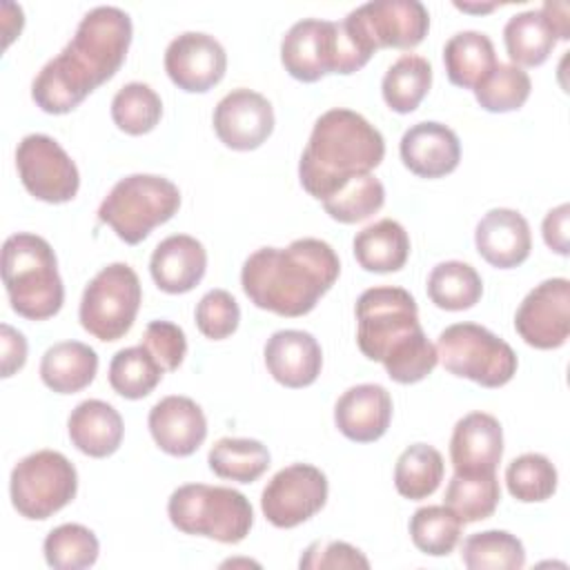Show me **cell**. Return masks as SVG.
Instances as JSON below:
<instances>
[{
	"mask_svg": "<svg viewBox=\"0 0 570 570\" xmlns=\"http://www.w3.org/2000/svg\"><path fill=\"white\" fill-rule=\"evenodd\" d=\"M131 18L118 7H96L82 16L73 38L33 78L31 98L47 114H69L125 62Z\"/></svg>",
	"mask_w": 570,
	"mask_h": 570,
	"instance_id": "cell-1",
	"label": "cell"
},
{
	"mask_svg": "<svg viewBox=\"0 0 570 570\" xmlns=\"http://www.w3.org/2000/svg\"><path fill=\"white\" fill-rule=\"evenodd\" d=\"M341 274V261L321 238H296L287 247H261L240 269L245 296L278 316L309 314Z\"/></svg>",
	"mask_w": 570,
	"mask_h": 570,
	"instance_id": "cell-2",
	"label": "cell"
},
{
	"mask_svg": "<svg viewBox=\"0 0 570 570\" xmlns=\"http://www.w3.org/2000/svg\"><path fill=\"white\" fill-rule=\"evenodd\" d=\"M356 343L363 356L383 363L387 376L401 385L423 381L439 363L428 341L414 296L403 287L365 289L356 301Z\"/></svg>",
	"mask_w": 570,
	"mask_h": 570,
	"instance_id": "cell-3",
	"label": "cell"
},
{
	"mask_svg": "<svg viewBox=\"0 0 570 570\" xmlns=\"http://www.w3.org/2000/svg\"><path fill=\"white\" fill-rule=\"evenodd\" d=\"M383 156L381 131L361 114L336 107L316 118L298 160V178L303 189L323 203L354 176L372 174Z\"/></svg>",
	"mask_w": 570,
	"mask_h": 570,
	"instance_id": "cell-4",
	"label": "cell"
},
{
	"mask_svg": "<svg viewBox=\"0 0 570 570\" xmlns=\"http://www.w3.org/2000/svg\"><path fill=\"white\" fill-rule=\"evenodd\" d=\"M2 283L13 312L29 321L51 318L65 303L56 254L38 234L18 232L4 240Z\"/></svg>",
	"mask_w": 570,
	"mask_h": 570,
	"instance_id": "cell-5",
	"label": "cell"
},
{
	"mask_svg": "<svg viewBox=\"0 0 570 570\" xmlns=\"http://www.w3.org/2000/svg\"><path fill=\"white\" fill-rule=\"evenodd\" d=\"M167 514L180 532L220 543H240L254 523L252 503L243 492L205 483L176 488L167 501Z\"/></svg>",
	"mask_w": 570,
	"mask_h": 570,
	"instance_id": "cell-6",
	"label": "cell"
},
{
	"mask_svg": "<svg viewBox=\"0 0 570 570\" xmlns=\"http://www.w3.org/2000/svg\"><path fill=\"white\" fill-rule=\"evenodd\" d=\"M180 207L178 187L156 174L120 178L98 207V220L109 225L120 240L138 245L156 225L167 223Z\"/></svg>",
	"mask_w": 570,
	"mask_h": 570,
	"instance_id": "cell-7",
	"label": "cell"
},
{
	"mask_svg": "<svg viewBox=\"0 0 570 570\" xmlns=\"http://www.w3.org/2000/svg\"><path fill=\"white\" fill-rule=\"evenodd\" d=\"M281 62L292 78L316 82L327 73H354L367 65V58L356 49L341 22L305 18L283 36Z\"/></svg>",
	"mask_w": 570,
	"mask_h": 570,
	"instance_id": "cell-8",
	"label": "cell"
},
{
	"mask_svg": "<svg viewBox=\"0 0 570 570\" xmlns=\"http://www.w3.org/2000/svg\"><path fill=\"white\" fill-rule=\"evenodd\" d=\"M441 365L454 374L470 379L483 387H501L517 374L514 350L476 323L448 325L436 338Z\"/></svg>",
	"mask_w": 570,
	"mask_h": 570,
	"instance_id": "cell-9",
	"label": "cell"
},
{
	"mask_svg": "<svg viewBox=\"0 0 570 570\" xmlns=\"http://www.w3.org/2000/svg\"><path fill=\"white\" fill-rule=\"evenodd\" d=\"M356 49L372 58L379 49H412L428 36L430 13L419 0H372L341 20Z\"/></svg>",
	"mask_w": 570,
	"mask_h": 570,
	"instance_id": "cell-10",
	"label": "cell"
},
{
	"mask_svg": "<svg viewBox=\"0 0 570 570\" xmlns=\"http://www.w3.org/2000/svg\"><path fill=\"white\" fill-rule=\"evenodd\" d=\"M11 503L20 517L42 521L73 501L78 472L56 450H38L16 463L9 481Z\"/></svg>",
	"mask_w": 570,
	"mask_h": 570,
	"instance_id": "cell-11",
	"label": "cell"
},
{
	"mask_svg": "<svg viewBox=\"0 0 570 570\" xmlns=\"http://www.w3.org/2000/svg\"><path fill=\"white\" fill-rule=\"evenodd\" d=\"M140 301L138 274L127 263H111L85 287L78 309L80 325L98 341H118L131 330Z\"/></svg>",
	"mask_w": 570,
	"mask_h": 570,
	"instance_id": "cell-12",
	"label": "cell"
},
{
	"mask_svg": "<svg viewBox=\"0 0 570 570\" xmlns=\"http://www.w3.org/2000/svg\"><path fill=\"white\" fill-rule=\"evenodd\" d=\"M16 167L24 189L45 203H67L78 194L80 174L69 154L47 134H29L18 142Z\"/></svg>",
	"mask_w": 570,
	"mask_h": 570,
	"instance_id": "cell-13",
	"label": "cell"
},
{
	"mask_svg": "<svg viewBox=\"0 0 570 570\" xmlns=\"http://www.w3.org/2000/svg\"><path fill=\"white\" fill-rule=\"evenodd\" d=\"M327 501V476L309 463L278 470L261 494V510L276 528H296L312 519Z\"/></svg>",
	"mask_w": 570,
	"mask_h": 570,
	"instance_id": "cell-14",
	"label": "cell"
},
{
	"mask_svg": "<svg viewBox=\"0 0 570 570\" xmlns=\"http://www.w3.org/2000/svg\"><path fill=\"white\" fill-rule=\"evenodd\" d=\"M517 334L537 350H557L570 334V281L548 278L534 285L514 314Z\"/></svg>",
	"mask_w": 570,
	"mask_h": 570,
	"instance_id": "cell-15",
	"label": "cell"
},
{
	"mask_svg": "<svg viewBox=\"0 0 570 570\" xmlns=\"http://www.w3.org/2000/svg\"><path fill=\"white\" fill-rule=\"evenodd\" d=\"M227 69L223 45L203 31H185L165 49V71L169 80L189 94L209 91Z\"/></svg>",
	"mask_w": 570,
	"mask_h": 570,
	"instance_id": "cell-16",
	"label": "cell"
},
{
	"mask_svg": "<svg viewBox=\"0 0 570 570\" xmlns=\"http://www.w3.org/2000/svg\"><path fill=\"white\" fill-rule=\"evenodd\" d=\"M218 140L236 151L261 147L274 131L272 102L252 89H232L223 96L212 116Z\"/></svg>",
	"mask_w": 570,
	"mask_h": 570,
	"instance_id": "cell-17",
	"label": "cell"
},
{
	"mask_svg": "<svg viewBox=\"0 0 570 570\" xmlns=\"http://www.w3.org/2000/svg\"><path fill=\"white\" fill-rule=\"evenodd\" d=\"M503 456V428L488 412H470L456 421L450 459L456 474H490Z\"/></svg>",
	"mask_w": 570,
	"mask_h": 570,
	"instance_id": "cell-18",
	"label": "cell"
},
{
	"mask_svg": "<svg viewBox=\"0 0 570 570\" xmlns=\"http://www.w3.org/2000/svg\"><path fill=\"white\" fill-rule=\"evenodd\" d=\"M149 432L156 445L171 456L194 454L207 436V419L189 396H165L149 410Z\"/></svg>",
	"mask_w": 570,
	"mask_h": 570,
	"instance_id": "cell-19",
	"label": "cell"
},
{
	"mask_svg": "<svg viewBox=\"0 0 570 570\" xmlns=\"http://www.w3.org/2000/svg\"><path fill=\"white\" fill-rule=\"evenodd\" d=\"M403 165L421 178H441L452 174L461 160L459 136L443 122L423 120L412 125L401 138Z\"/></svg>",
	"mask_w": 570,
	"mask_h": 570,
	"instance_id": "cell-20",
	"label": "cell"
},
{
	"mask_svg": "<svg viewBox=\"0 0 570 570\" xmlns=\"http://www.w3.org/2000/svg\"><path fill=\"white\" fill-rule=\"evenodd\" d=\"M392 421V396L379 383H361L345 390L334 405V423L343 436L356 443L379 441Z\"/></svg>",
	"mask_w": 570,
	"mask_h": 570,
	"instance_id": "cell-21",
	"label": "cell"
},
{
	"mask_svg": "<svg viewBox=\"0 0 570 570\" xmlns=\"http://www.w3.org/2000/svg\"><path fill=\"white\" fill-rule=\"evenodd\" d=\"M476 252L485 263L499 269L521 265L532 249L530 225L517 209L494 207L479 220L474 229Z\"/></svg>",
	"mask_w": 570,
	"mask_h": 570,
	"instance_id": "cell-22",
	"label": "cell"
},
{
	"mask_svg": "<svg viewBox=\"0 0 570 570\" xmlns=\"http://www.w3.org/2000/svg\"><path fill=\"white\" fill-rule=\"evenodd\" d=\"M263 356L274 381L294 390L312 385L323 367L318 341L303 330L274 332L265 343Z\"/></svg>",
	"mask_w": 570,
	"mask_h": 570,
	"instance_id": "cell-23",
	"label": "cell"
},
{
	"mask_svg": "<svg viewBox=\"0 0 570 570\" xmlns=\"http://www.w3.org/2000/svg\"><path fill=\"white\" fill-rule=\"evenodd\" d=\"M207 269V249L189 234H174L160 240L151 254L149 272L154 283L167 294L194 289Z\"/></svg>",
	"mask_w": 570,
	"mask_h": 570,
	"instance_id": "cell-24",
	"label": "cell"
},
{
	"mask_svg": "<svg viewBox=\"0 0 570 570\" xmlns=\"http://www.w3.org/2000/svg\"><path fill=\"white\" fill-rule=\"evenodd\" d=\"M69 439L87 456L105 459L120 448L125 425L118 410L100 399L78 403L67 421Z\"/></svg>",
	"mask_w": 570,
	"mask_h": 570,
	"instance_id": "cell-25",
	"label": "cell"
},
{
	"mask_svg": "<svg viewBox=\"0 0 570 570\" xmlns=\"http://www.w3.org/2000/svg\"><path fill=\"white\" fill-rule=\"evenodd\" d=\"M98 372V354L80 341H62L51 345L40 361L42 383L58 394L85 390Z\"/></svg>",
	"mask_w": 570,
	"mask_h": 570,
	"instance_id": "cell-26",
	"label": "cell"
},
{
	"mask_svg": "<svg viewBox=\"0 0 570 570\" xmlns=\"http://www.w3.org/2000/svg\"><path fill=\"white\" fill-rule=\"evenodd\" d=\"M356 263L376 274L399 272L410 256V236L401 223L381 218L354 236Z\"/></svg>",
	"mask_w": 570,
	"mask_h": 570,
	"instance_id": "cell-27",
	"label": "cell"
},
{
	"mask_svg": "<svg viewBox=\"0 0 570 570\" xmlns=\"http://www.w3.org/2000/svg\"><path fill=\"white\" fill-rule=\"evenodd\" d=\"M559 36L543 9L514 13L503 27L505 51L512 62L537 67L548 60Z\"/></svg>",
	"mask_w": 570,
	"mask_h": 570,
	"instance_id": "cell-28",
	"label": "cell"
},
{
	"mask_svg": "<svg viewBox=\"0 0 570 570\" xmlns=\"http://www.w3.org/2000/svg\"><path fill=\"white\" fill-rule=\"evenodd\" d=\"M443 65L452 85L474 89L497 67L494 45L483 31H459L443 47Z\"/></svg>",
	"mask_w": 570,
	"mask_h": 570,
	"instance_id": "cell-29",
	"label": "cell"
},
{
	"mask_svg": "<svg viewBox=\"0 0 570 570\" xmlns=\"http://www.w3.org/2000/svg\"><path fill=\"white\" fill-rule=\"evenodd\" d=\"M432 85V67L419 53H403L383 76L381 91L385 105L396 114L414 111Z\"/></svg>",
	"mask_w": 570,
	"mask_h": 570,
	"instance_id": "cell-30",
	"label": "cell"
},
{
	"mask_svg": "<svg viewBox=\"0 0 570 570\" xmlns=\"http://www.w3.org/2000/svg\"><path fill=\"white\" fill-rule=\"evenodd\" d=\"M483 294V281L479 272L463 261H445L432 267L428 276L430 301L448 312L470 309Z\"/></svg>",
	"mask_w": 570,
	"mask_h": 570,
	"instance_id": "cell-31",
	"label": "cell"
},
{
	"mask_svg": "<svg viewBox=\"0 0 570 570\" xmlns=\"http://www.w3.org/2000/svg\"><path fill=\"white\" fill-rule=\"evenodd\" d=\"M445 463L436 448L414 443L401 452L394 465L396 492L410 501L428 499L443 481Z\"/></svg>",
	"mask_w": 570,
	"mask_h": 570,
	"instance_id": "cell-32",
	"label": "cell"
},
{
	"mask_svg": "<svg viewBox=\"0 0 570 570\" xmlns=\"http://www.w3.org/2000/svg\"><path fill=\"white\" fill-rule=\"evenodd\" d=\"M209 470L229 481L254 483L269 468V450L256 439H218L207 454Z\"/></svg>",
	"mask_w": 570,
	"mask_h": 570,
	"instance_id": "cell-33",
	"label": "cell"
},
{
	"mask_svg": "<svg viewBox=\"0 0 570 570\" xmlns=\"http://www.w3.org/2000/svg\"><path fill=\"white\" fill-rule=\"evenodd\" d=\"M445 505L463 521L474 523L492 517L499 505L501 488L494 472L490 474H456L445 488Z\"/></svg>",
	"mask_w": 570,
	"mask_h": 570,
	"instance_id": "cell-34",
	"label": "cell"
},
{
	"mask_svg": "<svg viewBox=\"0 0 570 570\" xmlns=\"http://www.w3.org/2000/svg\"><path fill=\"white\" fill-rule=\"evenodd\" d=\"M461 561L470 570H519L525 566V550L514 534L485 530L463 541Z\"/></svg>",
	"mask_w": 570,
	"mask_h": 570,
	"instance_id": "cell-35",
	"label": "cell"
},
{
	"mask_svg": "<svg viewBox=\"0 0 570 570\" xmlns=\"http://www.w3.org/2000/svg\"><path fill=\"white\" fill-rule=\"evenodd\" d=\"M163 374L165 370L142 345L118 350L109 363V385L131 401L151 394Z\"/></svg>",
	"mask_w": 570,
	"mask_h": 570,
	"instance_id": "cell-36",
	"label": "cell"
},
{
	"mask_svg": "<svg viewBox=\"0 0 570 570\" xmlns=\"http://www.w3.org/2000/svg\"><path fill=\"white\" fill-rule=\"evenodd\" d=\"M461 530L463 521L448 505H423L410 519L412 543L430 557L450 554L461 539Z\"/></svg>",
	"mask_w": 570,
	"mask_h": 570,
	"instance_id": "cell-37",
	"label": "cell"
},
{
	"mask_svg": "<svg viewBox=\"0 0 570 570\" xmlns=\"http://www.w3.org/2000/svg\"><path fill=\"white\" fill-rule=\"evenodd\" d=\"M163 116L160 96L145 82H127L111 100V118L116 127L129 136L151 131Z\"/></svg>",
	"mask_w": 570,
	"mask_h": 570,
	"instance_id": "cell-38",
	"label": "cell"
},
{
	"mask_svg": "<svg viewBox=\"0 0 570 570\" xmlns=\"http://www.w3.org/2000/svg\"><path fill=\"white\" fill-rule=\"evenodd\" d=\"M383 203H385L383 183L372 174H363V176H354L343 187H338L332 196H327L323 200V207L334 220L352 225L376 214L383 207Z\"/></svg>",
	"mask_w": 570,
	"mask_h": 570,
	"instance_id": "cell-39",
	"label": "cell"
},
{
	"mask_svg": "<svg viewBox=\"0 0 570 570\" xmlns=\"http://www.w3.org/2000/svg\"><path fill=\"white\" fill-rule=\"evenodd\" d=\"M530 76L508 62H497V67L472 89L476 102L490 114H505L521 109L530 96Z\"/></svg>",
	"mask_w": 570,
	"mask_h": 570,
	"instance_id": "cell-40",
	"label": "cell"
},
{
	"mask_svg": "<svg viewBox=\"0 0 570 570\" xmlns=\"http://www.w3.org/2000/svg\"><path fill=\"white\" fill-rule=\"evenodd\" d=\"M45 561L56 570H82L96 563L100 543L96 534L80 523H62L45 539Z\"/></svg>",
	"mask_w": 570,
	"mask_h": 570,
	"instance_id": "cell-41",
	"label": "cell"
},
{
	"mask_svg": "<svg viewBox=\"0 0 570 570\" xmlns=\"http://www.w3.org/2000/svg\"><path fill=\"white\" fill-rule=\"evenodd\" d=\"M557 468L539 452H525L505 468L508 492L521 503L546 501L557 492Z\"/></svg>",
	"mask_w": 570,
	"mask_h": 570,
	"instance_id": "cell-42",
	"label": "cell"
},
{
	"mask_svg": "<svg viewBox=\"0 0 570 570\" xmlns=\"http://www.w3.org/2000/svg\"><path fill=\"white\" fill-rule=\"evenodd\" d=\"M196 327L212 341L232 336L240 323V307L227 289H209L196 305Z\"/></svg>",
	"mask_w": 570,
	"mask_h": 570,
	"instance_id": "cell-43",
	"label": "cell"
},
{
	"mask_svg": "<svg viewBox=\"0 0 570 570\" xmlns=\"http://www.w3.org/2000/svg\"><path fill=\"white\" fill-rule=\"evenodd\" d=\"M140 345L158 361L165 372H174L180 367L187 354L185 332L171 321H151L145 327Z\"/></svg>",
	"mask_w": 570,
	"mask_h": 570,
	"instance_id": "cell-44",
	"label": "cell"
},
{
	"mask_svg": "<svg viewBox=\"0 0 570 570\" xmlns=\"http://www.w3.org/2000/svg\"><path fill=\"white\" fill-rule=\"evenodd\" d=\"M305 570L323 568H370L367 557L345 541H314L298 561Z\"/></svg>",
	"mask_w": 570,
	"mask_h": 570,
	"instance_id": "cell-45",
	"label": "cell"
},
{
	"mask_svg": "<svg viewBox=\"0 0 570 570\" xmlns=\"http://www.w3.org/2000/svg\"><path fill=\"white\" fill-rule=\"evenodd\" d=\"M568 218H570V205L561 203L559 207H554L546 214L543 225H541L546 245L561 256L568 254Z\"/></svg>",
	"mask_w": 570,
	"mask_h": 570,
	"instance_id": "cell-46",
	"label": "cell"
},
{
	"mask_svg": "<svg viewBox=\"0 0 570 570\" xmlns=\"http://www.w3.org/2000/svg\"><path fill=\"white\" fill-rule=\"evenodd\" d=\"M0 343H2V376H11L13 372H18L24 361H27V341L24 336L13 330L11 325L2 323L0 327Z\"/></svg>",
	"mask_w": 570,
	"mask_h": 570,
	"instance_id": "cell-47",
	"label": "cell"
},
{
	"mask_svg": "<svg viewBox=\"0 0 570 570\" xmlns=\"http://www.w3.org/2000/svg\"><path fill=\"white\" fill-rule=\"evenodd\" d=\"M541 9L548 13V18H550L552 27L557 29V36H559V40H568V38H570V18H568V4H566V2H546Z\"/></svg>",
	"mask_w": 570,
	"mask_h": 570,
	"instance_id": "cell-48",
	"label": "cell"
}]
</instances>
